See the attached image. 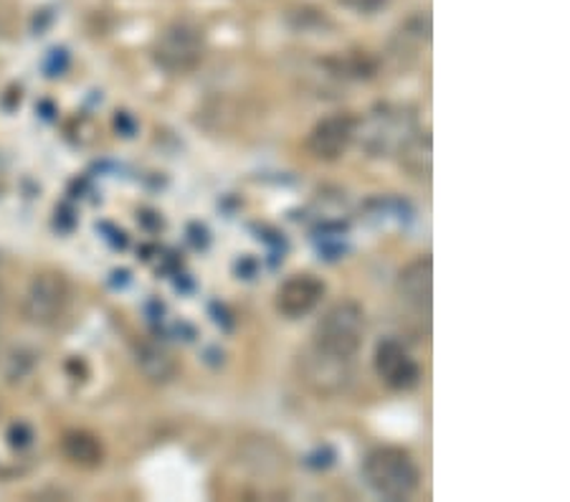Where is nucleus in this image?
Listing matches in <instances>:
<instances>
[{
    "label": "nucleus",
    "instance_id": "f257e3e1",
    "mask_svg": "<svg viewBox=\"0 0 570 502\" xmlns=\"http://www.w3.org/2000/svg\"><path fill=\"white\" fill-rule=\"evenodd\" d=\"M363 478L375 495L385 500H406L416 492L421 472L409 452L399 446H381L365 456Z\"/></svg>",
    "mask_w": 570,
    "mask_h": 502
},
{
    "label": "nucleus",
    "instance_id": "f03ea898",
    "mask_svg": "<svg viewBox=\"0 0 570 502\" xmlns=\"http://www.w3.org/2000/svg\"><path fill=\"white\" fill-rule=\"evenodd\" d=\"M363 333H365L363 307L353 303V299H345V303L333 305L325 315L320 317L315 335H312V345L330 355H337V358L353 361V355L363 343Z\"/></svg>",
    "mask_w": 570,
    "mask_h": 502
},
{
    "label": "nucleus",
    "instance_id": "7ed1b4c3",
    "mask_svg": "<svg viewBox=\"0 0 570 502\" xmlns=\"http://www.w3.org/2000/svg\"><path fill=\"white\" fill-rule=\"evenodd\" d=\"M206 36L196 23L178 21L165 29L153 46V59L168 75H188L204 61Z\"/></svg>",
    "mask_w": 570,
    "mask_h": 502
},
{
    "label": "nucleus",
    "instance_id": "20e7f679",
    "mask_svg": "<svg viewBox=\"0 0 570 502\" xmlns=\"http://www.w3.org/2000/svg\"><path fill=\"white\" fill-rule=\"evenodd\" d=\"M69 303H71L69 279L63 277L61 272L46 269L31 279V285L23 295L21 313L26 323H31L36 327H51L67 315Z\"/></svg>",
    "mask_w": 570,
    "mask_h": 502
},
{
    "label": "nucleus",
    "instance_id": "39448f33",
    "mask_svg": "<svg viewBox=\"0 0 570 502\" xmlns=\"http://www.w3.org/2000/svg\"><path fill=\"white\" fill-rule=\"evenodd\" d=\"M299 376L307 386L320 396H335L340 391L347 388V383L353 378V361L351 358H337L325 351L309 345L307 351H302L297 361Z\"/></svg>",
    "mask_w": 570,
    "mask_h": 502
},
{
    "label": "nucleus",
    "instance_id": "423d86ee",
    "mask_svg": "<svg viewBox=\"0 0 570 502\" xmlns=\"http://www.w3.org/2000/svg\"><path fill=\"white\" fill-rule=\"evenodd\" d=\"M357 137V120L351 112H335L320 120L307 137V150L317 160L333 163L351 150L353 140Z\"/></svg>",
    "mask_w": 570,
    "mask_h": 502
},
{
    "label": "nucleus",
    "instance_id": "0eeeda50",
    "mask_svg": "<svg viewBox=\"0 0 570 502\" xmlns=\"http://www.w3.org/2000/svg\"><path fill=\"white\" fill-rule=\"evenodd\" d=\"M375 373L393 391H411L419 386L421 368L399 341H383L375 351Z\"/></svg>",
    "mask_w": 570,
    "mask_h": 502
},
{
    "label": "nucleus",
    "instance_id": "6e6552de",
    "mask_svg": "<svg viewBox=\"0 0 570 502\" xmlns=\"http://www.w3.org/2000/svg\"><path fill=\"white\" fill-rule=\"evenodd\" d=\"M322 297H325V282L315 274H294L289 277L284 285L277 289V299H274V305H277V313L289 317V319H297V317H305L309 315L312 309H315Z\"/></svg>",
    "mask_w": 570,
    "mask_h": 502
},
{
    "label": "nucleus",
    "instance_id": "1a4fd4ad",
    "mask_svg": "<svg viewBox=\"0 0 570 502\" xmlns=\"http://www.w3.org/2000/svg\"><path fill=\"white\" fill-rule=\"evenodd\" d=\"M399 295L419 315H429L431 295H434V264L429 257H419L403 267L399 274Z\"/></svg>",
    "mask_w": 570,
    "mask_h": 502
},
{
    "label": "nucleus",
    "instance_id": "9d476101",
    "mask_svg": "<svg viewBox=\"0 0 570 502\" xmlns=\"http://www.w3.org/2000/svg\"><path fill=\"white\" fill-rule=\"evenodd\" d=\"M411 132V122L409 117H403L401 112H391V109H383L381 115L373 117V122L367 125V150L373 152H389L391 148H403L409 140Z\"/></svg>",
    "mask_w": 570,
    "mask_h": 502
},
{
    "label": "nucleus",
    "instance_id": "9b49d317",
    "mask_svg": "<svg viewBox=\"0 0 570 502\" xmlns=\"http://www.w3.org/2000/svg\"><path fill=\"white\" fill-rule=\"evenodd\" d=\"M61 450L67 454V460L79 464V467H99L102 464V444H99L97 436L87 432H69L63 436Z\"/></svg>",
    "mask_w": 570,
    "mask_h": 502
},
{
    "label": "nucleus",
    "instance_id": "f8f14e48",
    "mask_svg": "<svg viewBox=\"0 0 570 502\" xmlns=\"http://www.w3.org/2000/svg\"><path fill=\"white\" fill-rule=\"evenodd\" d=\"M137 365H140L145 376L155 383L170 381L173 373H176L173 358L165 351H160L158 345H142V348L137 351Z\"/></svg>",
    "mask_w": 570,
    "mask_h": 502
},
{
    "label": "nucleus",
    "instance_id": "ddd939ff",
    "mask_svg": "<svg viewBox=\"0 0 570 502\" xmlns=\"http://www.w3.org/2000/svg\"><path fill=\"white\" fill-rule=\"evenodd\" d=\"M345 8H351L355 13H375L391 3V0H340Z\"/></svg>",
    "mask_w": 570,
    "mask_h": 502
},
{
    "label": "nucleus",
    "instance_id": "4468645a",
    "mask_svg": "<svg viewBox=\"0 0 570 502\" xmlns=\"http://www.w3.org/2000/svg\"><path fill=\"white\" fill-rule=\"evenodd\" d=\"M8 440H11V444L18 446V450H23V446H29L33 442V434L26 424H13L11 432H8Z\"/></svg>",
    "mask_w": 570,
    "mask_h": 502
}]
</instances>
